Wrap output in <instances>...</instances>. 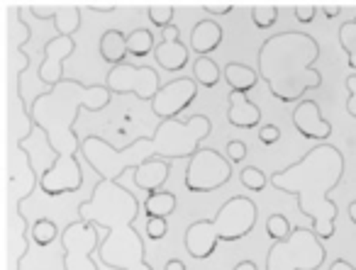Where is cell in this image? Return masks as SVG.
Here are the masks:
<instances>
[{
	"mask_svg": "<svg viewBox=\"0 0 356 270\" xmlns=\"http://www.w3.org/2000/svg\"><path fill=\"white\" fill-rule=\"evenodd\" d=\"M346 212H349V221L356 226V200L349 202V207H346Z\"/></svg>",
	"mask_w": 356,
	"mask_h": 270,
	"instance_id": "42",
	"label": "cell"
},
{
	"mask_svg": "<svg viewBox=\"0 0 356 270\" xmlns=\"http://www.w3.org/2000/svg\"><path fill=\"white\" fill-rule=\"evenodd\" d=\"M327 270H356L354 268V263H349V260H344V258H334L330 263V268Z\"/></svg>",
	"mask_w": 356,
	"mask_h": 270,
	"instance_id": "39",
	"label": "cell"
},
{
	"mask_svg": "<svg viewBox=\"0 0 356 270\" xmlns=\"http://www.w3.org/2000/svg\"><path fill=\"white\" fill-rule=\"evenodd\" d=\"M227 122L237 129H257L261 124V108L242 93L227 95Z\"/></svg>",
	"mask_w": 356,
	"mask_h": 270,
	"instance_id": "15",
	"label": "cell"
},
{
	"mask_svg": "<svg viewBox=\"0 0 356 270\" xmlns=\"http://www.w3.org/2000/svg\"><path fill=\"white\" fill-rule=\"evenodd\" d=\"M154 49H156V44H154V35L149 30H144V27H137L134 32H129L127 35V51L129 56H137V59H142V56H154Z\"/></svg>",
	"mask_w": 356,
	"mask_h": 270,
	"instance_id": "24",
	"label": "cell"
},
{
	"mask_svg": "<svg viewBox=\"0 0 356 270\" xmlns=\"http://www.w3.org/2000/svg\"><path fill=\"white\" fill-rule=\"evenodd\" d=\"M339 44L349 59L351 74H356V17L339 27Z\"/></svg>",
	"mask_w": 356,
	"mask_h": 270,
	"instance_id": "25",
	"label": "cell"
},
{
	"mask_svg": "<svg viewBox=\"0 0 356 270\" xmlns=\"http://www.w3.org/2000/svg\"><path fill=\"white\" fill-rule=\"evenodd\" d=\"M317 10H320V6H315V3H296L293 6V17L300 25H312V20L317 17Z\"/></svg>",
	"mask_w": 356,
	"mask_h": 270,
	"instance_id": "31",
	"label": "cell"
},
{
	"mask_svg": "<svg viewBox=\"0 0 356 270\" xmlns=\"http://www.w3.org/2000/svg\"><path fill=\"white\" fill-rule=\"evenodd\" d=\"M239 180H242V185L247 187V190H254V192H264L268 183H271L266 178V173L257 166H244L242 171H239Z\"/></svg>",
	"mask_w": 356,
	"mask_h": 270,
	"instance_id": "28",
	"label": "cell"
},
{
	"mask_svg": "<svg viewBox=\"0 0 356 270\" xmlns=\"http://www.w3.org/2000/svg\"><path fill=\"white\" fill-rule=\"evenodd\" d=\"M147 236L152 241H161L163 236L168 234V224H166V219H161V217H152V219H147Z\"/></svg>",
	"mask_w": 356,
	"mask_h": 270,
	"instance_id": "32",
	"label": "cell"
},
{
	"mask_svg": "<svg viewBox=\"0 0 356 270\" xmlns=\"http://www.w3.org/2000/svg\"><path fill=\"white\" fill-rule=\"evenodd\" d=\"M278 139H281V129H278L276 124H264V127L259 129V142H261L264 146H273Z\"/></svg>",
	"mask_w": 356,
	"mask_h": 270,
	"instance_id": "34",
	"label": "cell"
},
{
	"mask_svg": "<svg viewBox=\"0 0 356 270\" xmlns=\"http://www.w3.org/2000/svg\"><path fill=\"white\" fill-rule=\"evenodd\" d=\"M252 20L257 30H271L278 22V8L273 6V3H254Z\"/></svg>",
	"mask_w": 356,
	"mask_h": 270,
	"instance_id": "26",
	"label": "cell"
},
{
	"mask_svg": "<svg viewBox=\"0 0 356 270\" xmlns=\"http://www.w3.org/2000/svg\"><path fill=\"white\" fill-rule=\"evenodd\" d=\"M79 221H90L105 229L98 258L110 270H154L147 260V246L134 221L144 205L132 190L113 180H95L90 197L76 207Z\"/></svg>",
	"mask_w": 356,
	"mask_h": 270,
	"instance_id": "3",
	"label": "cell"
},
{
	"mask_svg": "<svg viewBox=\"0 0 356 270\" xmlns=\"http://www.w3.org/2000/svg\"><path fill=\"white\" fill-rule=\"evenodd\" d=\"M227 158L232 163H242L244 158H247V144L239 142V139H232V142L227 144Z\"/></svg>",
	"mask_w": 356,
	"mask_h": 270,
	"instance_id": "35",
	"label": "cell"
},
{
	"mask_svg": "<svg viewBox=\"0 0 356 270\" xmlns=\"http://www.w3.org/2000/svg\"><path fill=\"white\" fill-rule=\"evenodd\" d=\"M59 8H61V3H30V6H27V10L32 12V17H35V20H51V22H54Z\"/></svg>",
	"mask_w": 356,
	"mask_h": 270,
	"instance_id": "30",
	"label": "cell"
},
{
	"mask_svg": "<svg viewBox=\"0 0 356 270\" xmlns=\"http://www.w3.org/2000/svg\"><path fill=\"white\" fill-rule=\"evenodd\" d=\"M163 40L154 49V59L156 66L166 74H181V71L188 66V47L181 42V30L178 25H171L161 32Z\"/></svg>",
	"mask_w": 356,
	"mask_h": 270,
	"instance_id": "14",
	"label": "cell"
},
{
	"mask_svg": "<svg viewBox=\"0 0 356 270\" xmlns=\"http://www.w3.org/2000/svg\"><path fill=\"white\" fill-rule=\"evenodd\" d=\"M327 248L312 229L296 226L286 241H278L266 253V270H320Z\"/></svg>",
	"mask_w": 356,
	"mask_h": 270,
	"instance_id": "7",
	"label": "cell"
},
{
	"mask_svg": "<svg viewBox=\"0 0 356 270\" xmlns=\"http://www.w3.org/2000/svg\"><path fill=\"white\" fill-rule=\"evenodd\" d=\"M88 10H93V12H103V15H110V12H115L118 10V3H88Z\"/></svg>",
	"mask_w": 356,
	"mask_h": 270,
	"instance_id": "37",
	"label": "cell"
},
{
	"mask_svg": "<svg viewBox=\"0 0 356 270\" xmlns=\"http://www.w3.org/2000/svg\"><path fill=\"white\" fill-rule=\"evenodd\" d=\"M222 40H225V30L215 20H210V17L195 22L193 30H191V49L198 56L213 54L222 44Z\"/></svg>",
	"mask_w": 356,
	"mask_h": 270,
	"instance_id": "16",
	"label": "cell"
},
{
	"mask_svg": "<svg viewBox=\"0 0 356 270\" xmlns=\"http://www.w3.org/2000/svg\"><path fill=\"white\" fill-rule=\"evenodd\" d=\"M98 51H100V59L110 66H120L124 64V56H129L127 51V35H122L120 30H108L103 32L98 42Z\"/></svg>",
	"mask_w": 356,
	"mask_h": 270,
	"instance_id": "19",
	"label": "cell"
},
{
	"mask_svg": "<svg viewBox=\"0 0 356 270\" xmlns=\"http://www.w3.org/2000/svg\"><path fill=\"white\" fill-rule=\"evenodd\" d=\"M320 10L325 12V17H327V20H334V17L341 12V6H339V3H322V6H320Z\"/></svg>",
	"mask_w": 356,
	"mask_h": 270,
	"instance_id": "38",
	"label": "cell"
},
{
	"mask_svg": "<svg viewBox=\"0 0 356 270\" xmlns=\"http://www.w3.org/2000/svg\"><path fill=\"white\" fill-rule=\"evenodd\" d=\"M220 78H225L222 69H220L210 56H198V59L193 61V81L198 85H203V88H215V85L220 83Z\"/></svg>",
	"mask_w": 356,
	"mask_h": 270,
	"instance_id": "21",
	"label": "cell"
},
{
	"mask_svg": "<svg viewBox=\"0 0 356 270\" xmlns=\"http://www.w3.org/2000/svg\"><path fill=\"white\" fill-rule=\"evenodd\" d=\"M293 127L300 132L302 139L307 142H320L327 144V139L332 137V124L322 117V110L315 100H300V103L293 108Z\"/></svg>",
	"mask_w": 356,
	"mask_h": 270,
	"instance_id": "13",
	"label": "cell"
},
{
	"mask_svg": "<svg viewBox=\"0 0 356 270\" xmlns=\"http://www.w3.org/2000/svg\"><path fill=\"white\" fill-rule=\"evenodd\" d=\"M168 173H171V161H149V163H142V166L134 171L132 180L139 190L149 192H159L168 180Z\"/></svg>",
	"mask_w": 356,
	"mask_h": 270,
	"instance_id": "17",
	"label": "cell"
},
{
	"mask_svg": "<svg viewBox=\"0 0 356 270\" xmlns=\"http://www.w3.org/2000/svg\"><path fill=\"white\" fill-rule=\"evenodd\" d=\"M105 85L113 95H137V100L152 103L161 90V76L152 66L120 64L108 71Z\"/></svg>",
	"mask_w": 356,
	"mask_h": 270,
	"instance_id": "10",
	"label": "cell"
},
{
	"mask_svg": "<svg viewBox=\"0 0 356 270\" xmlns=\"http://www.w3.org/2000/svg\"><path fill=\"white\" fill-rule=\"evenodd\" d=\"M222 76L229 85V93H242V95L254 90L259 81H261L259 71H254L252 66H247V64H239V61H229L222 69Z\"/></svg>",
	"mask_w": 356,
	"mask_h": 270,
	"instance_id": "18",
	"label": "cell"
},
{
	"mask_svg": "<svg viewBox=\"0 0 356 270\" xmlns=\"http://www.w3.org/2000/svg\"><path fill=\"white\" fill-rule=\"evenodd\" d=\"M76 51V40L74 37H51L42 49V64L37 69V81H42L44 85L54 88L64 81V61Z\"/></svg>",
	"mask_w": 356,
	"mask_h": 270,
	"instance_id": "12",
	"label": "cell"
},
{
	"mask_svg": "<svg viewBox=\"0 0 356 270\" xmlns=\"http://www.w3.org/2000/svg\"><path fill=\"white\" fill-rule=\"evenodd\" d=\"M344 85H346V93H349V98H346V112H349V117L356 119V74L346 76Z\"/></svg>",
	"mask_w": 356,
	"mask_h": 270,
	"instance_id": "33",
	"label": "cell"
},
{
	"mask_svg": "<svg viewBox=\"0 0 356 270\" xmlns=\"http://www.w3.org/2000/svg\"><path fill=\"white\" fill-rule=\"evenodd\" d=\"M344 153L332 144H317L300 161L291 163L283 171L271 173V185L276 190L293 195L298 210L312 221V231L322 241H330L337 234V202L332 190L344 178Z\"/></svg>",
	"mask_w": 356,
	"mask_h": 270,
	"instance_id": "4",
	"label": "cell"
},
{
	"mask_svg": "<svg viewBox=\"0 0 356 270\" xmlns=\"http://www.w3.org/2000/svg\"><path fill=\"white\" fill-rule=\"evenodd\" d=\"M293 229H296V226H291L288 217H283V214H271L266 219V234H268V239H271L273 244H278V241H286L288 236L293 234Z\"/></svg>",
	"mask_w": 356,
	"mask_h": 270,
	"instance_id": "29",
	"label": "cell"
},
{
	"mask_svg": "<svg viewBox=\"0 0 356 270\" xmlns=\"http://www.w3.org/2000/svg\"><path fill=\"white\" fill-rule=\"evenodd\" d=\"M163 270H186V263H184V260L173 258V260H168L166 268H163Z\"/></svg>",
	"mask_w": 356,
	"mask_h": 270,
	"instance_id": "41",
	"label": "cell"
},
{
	"mask_svg": "<svg viewBox=\"0 0 356 270\" xmlns=\"http://www.w3.org/2000/svg\"><path fill=\"white\" fill-rule=\"evenodd\" d=\"M147 15H149V20H152V25L163 32L166 27L173 25L176 8H173L171 3H152V6H147Z\"/></svg>",
	"mask_w": 356,
	"mask_h": 270,
	"instance_id": "27",
	"label": "cell"
},
{
	"mask_svg": "<svg viewBox=\"0 0 356 270\" xmlns=\"http://www.w3.org/2000/svg\"><path fill=\"white\" fill-rule=\"evenodd\" d=\"M30 236H32V244L40 246V248H47V246L54 244L61 234H59V226H56L54 219H49V217H40V219L32 221Z\"/></svg>",
	"mask_w": 356,
	"mask_h": 270,
	"instance_id": "23",
	"label": "cell"
},
{
	"mask_svg": "<svg viewBox=\"0 0 356 270\" xmlns=\"http://www.w3.org/2000/svg\"><path fill=\"white\" fill-rule=\"evenodd\" d=\"M232 180V161L218 149L200 146L193 158H188L184 185L188 192H215Z\"/></svg>",
	"mask_w": 356,
	"mask_h": 270,
	"instance_id": "8",
	"label": "cell"
},
{
	"mask_svg": "<svg viewBox=\"0 0 356 270\" xmlns=\"http://www.w3.org/2000/svg\"><path fill=\"white\" fill-rule=\"evenodd\" d=\"M232 270H259V268H257V263H254V260H239Z\"/></svg>",
	"mask_w": 356,
	"mask_h": 270,
	"instance_id": "40",
	"label": "cell"
},
{
	"mask_svg": "<svg viewBox=\"0 0 356 270\" xmlns=\"http://www.w3.org/2000/svg\"><path fill=\"white\" fill-rule=\"evenodd\" d=\"M113 100L108 85H86L76 78H64L59 85L40 93L30 103V119L49 144L54 161L42 171L40 190L47 197H59L76 192L83 185V168L79 153L83 139L74 132L81 110L100 112Z\"/></svg>",
	"mask_w": 356,
	"mask_h": 270,
	"instance_id": "1",
	"label": "cell"
},
{
	"mask_svg": "<svg viewBox=\"0 0 356 270\" xmlns=\"http://www.w3.org/2000/svg\"><path fill=\"white\" fill-rule=\"evenodd\" d=\"M320 56V42L315 37L286 30L271 35L259 47L257 71L273 98L293 105L322 85V74L315 69Z\"/></svg>",
	"mask_w": 356,
	"mask_h": 270,
	"instance_id": "5",
	"label": "cell"
},
{
	"mask_svg": "<svg viewBox=\"0 0 356 270\" xmlns=\"http://www.w3.org/2000/svg\"><path fill=\"white\" fill-rule=\"evenodd\" d=\"M195 98H198V83L193 81V76H181V78L161 85L156 98L152 100V112L154 117H159V122L178 119V115L186 112L195 103Z\"/></svg>",
	"mask_w": 356,
	"mask_h": 270,
	"instance_id": "11",
	"label": "cell"
},
{
	"mask_svg": "<svg viewBox=\"0 0 356 270\" xmlns=\"http://www.w3.org/2000/svg\"><path fill=\"white\" fill-rule=\"evenodd\" d=\"M200 8H203L208 15H229L234 6L229 3V0H225V3H203Z\"/></svg>",
	"mask_w": 356,
	"mask_h": 270,
	"instance_id": "36",
	"label": "cell"
},
{
	"mask_svg": "<svg viewBox=\"0 0 356 270\" xmlns=\"http://www.w3.org/2000/svg\"><path fill=\"white\" fill-rule=\"evenodd\" d=\"M210 134H213V119L208 115H191L186 122L163 119L156 124L152 137H137L122 149H115L108 139L88 134L83 137L81 156L98 176V180L120 183L124 173L137 171L142 163L193 158Z\"/></svg>",
	"mask_w": 356,
	"mask_h": 270,
	"instance_id": "2",
	"label": "cell"
},
{
	"mask_svg": "<svg viewBox=\"0 0 356 270\" xmlns=\"http://www.w3.org/2000/svg\"><path fill=\"white\" fill-rule=\"evenodd\" d=\"M61 265L64 270H100L93 260L103 239H98V226L90 221H71L61 229Z\"/></svg>",
	"mask_w": 356,
	"mask_h": 270,
	"instance_id": "9",
	"label": "cell"
},
{
	"mask_svg": "<svg viewBox=\"0 0 356 270\" xmlns=\"http://www.w3.org/2000/svg\"><path fill=\"white\" fill-rule=\"evenodd\" d=\"M259 207L254 205L252 197L234 195L218 210L213 219H198L186 229V251L191 258L208 260L218 251L220 241L237 244L244 236L252 234L257 226Z\"/></svg>",
	"mask_w": 356,
	"mask_h": 270,
	"instance_id": "6",
	"label": "cell"
},
{
	"mask_svg": "<svg viewBox=\"0 0 356 270\" xmlns=\"http://www.w3.org/2000/svg\"><path fill=\"white\" fill-rule=\"evenodd\" d=\"M176 205L178 202H176V195H173V192L159 190L144 200V214H147V219H152V217L166 219V217H171L173 212H176Z\"/></svg>",
	"mask_w": 356,
	"mask_h": 270,
	"instance_id": "20",
	"label": "cell"
},
{
	"mask_svg": "<svg viewBox=\"0 0 356 270\" xmlns=\"http://www.w3.org/2000/svg\"><path fill=\"white\" fill-rule=\"evenodd\" d=\"M54 27L59 37H74L81 27V6H74V3L61 6L54 17Z\"/></svg>",
	"mask_w": 356,
	"mask_h": 270,
	"instance_id": "22",
	"label": "cell"
}]
</instances>
